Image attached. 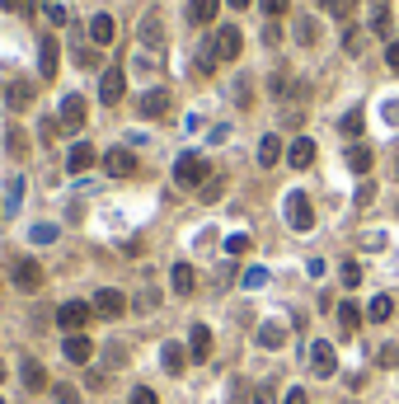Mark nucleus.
Wrapping results in <instances>:
<instances>
[{"label":"nucleus","instance_id":"f257e3e1","mask_svg":"<svg viewBox=\"0 0 399 404\" xmlns=\"http://www.w3.org/2000/svg\"><path fill=\"white\" fill-rule=\"evenodd\" d=\"M282 212H287V226H292V231H310V226H315V207H310V198L301 188H292V193L282 198Z\"/></svg>","mask_w":399,"mask_h":404},{"label":"nucleus","instance_id":"f03ea898","mask_svg":"<svg viewBox=\"0 0 399 404\" xmlns=\"http://www.w3.org/2000/svg\"><path fill=\"white\" fill-rule=\"evenodd\" d=\"M174 184H179V188H198V184H207V160H202L198 151H184V156L174 160Z\"/></svg>","mask_w":399,"mask_h":404},{"label":"nucleus","instance_id":"7ed1b4c3","mask_svg":"<svg viewBox=\"0 0 399 404\" xmlns=\"http://www.w3.org/2000/svg\"><path fill=\"white\" fill-rule=\"evenodd\" d=\"M212 47H216V62H235V57L245 52V33L235 29V24H221L216 38H212Z\"/></svg>","mask_w":399,"mask_h":404},{"label":"nucleus","instance_id":"20e7f679","mask_svg":"<svg viewBox=\"0 0 399 404\" xmlns=\"http://www.w3.org/2000/svg\"><path fill=\"white\" fill-rule=\"evenodd\" d=\"M10 278H15L19 292H38V287H43V264H38V259H15V264H10Z\"/></svg>","mask_w":399,"mask_h":404},{"label":"nucleus","instance_id":"39448f33","mask_svg":"<svg viewBox=\"0 0 399 404\" xmlns=\"http://www.w3.org/2000/svg\"><path fill=\"white\" fill-rule=\"evenodd\" d=\"M137 38H141V47H146V52H160V47H165V19H160V10L141 15V24H137Z\"/></svg>","mask_w":399,"mask_h":404},{"label":"nucleus","instance_id":"423d86ee","mask_svg":"<svg viewBox=\"0 0 399 404\" xmlns=\"http://www.w3.org/2000/svg\"><path fill=\"white\" fill-rule=\"evenodd\" d=\"M123 94H127V76L118 71V66H108L104 76H99V104H123Z\"/></svg>","mask_w":399,"mask_h":404},{"label":"nucleus","instance_id":"0eeeda50","mask_svg":"<svg viewBox=\"0 0 399 404\" xmlns=\"http://www.w3.org/2000/svg\"><path fill=\"white\" fill-rule=\"evenodd\" d=\"M310 367H315V376H338V353H334L329 339L310 343Z\"/></svg>","mask_w":399,"mask_h":404},{"label":"nucleus","instance_id":"6e6552de","mask_svg":"<svg viewBox=\"0 0 399 404\" xmlns=\"http://www.w3.org/2000/svg\"><path fill=\"white\" fill-rule=\"evenodd\" d=\"M94 311L104 315V320H118V315L127 311V296L118 292V287H99V292H94V301H90Z\"/></svg>","mask_w":399,"mask_h":404},{"label":"nucleus","instance_id":"1a4fd4ad","mask_svg":"<svg viewBox=\"0 0 399 404\" xmlns=\"http://www.w3.org/2000/svg\"><path fill=\"white\" fill-rule=\"evenodd\" d=\"M132 170H137V160H132V151H127V146L104 151V174H108V179H127Z\"/></svg>","mask_w":399,"mask_h":404},{"label":"nucleus","instance_id":"9d476101","mask_svg":"<svg viewBox=\"0 0 399 404\" xmlns=\"http://www.w3.org/2000/svg\"><path fill=\"white\" fill-rule=\"evenodd\" d=\"M90 315H94V306H90V301H66L62 311H57V325H62V329H71V334H80V325H85Z\"/></svg>","mask_w":399,"mask_h":404},{"label":"nucleus","instance_id":"9b49d317","mask_svg":"<svg viewBox=\"0 0 399 404\" xmlns=\"http://www.w3.org/2000/svg\"><path fill=\"white\" fill-rule=\"evenodd\" d=\"M80 127H85V99L66 94L62 99V132H80Z\"/></svg>","mask_w":399,"mask_h":404},{"label":"nucleus","instance_id":"f8f14e48","mask_svg":"<svg viewBox=\"0 0 399 404\" xmlns=\"http://www.w3.org/2000/svg\"><path fill=\"white\" fill-rule=\"evenodd\" d=\"M188 358H193V362H207V358H212V329H207V325H193V329H188Z\"/></svg>","mask_w":399,"mask_h":404},{"label":"nucleus","instance_id":"ddd939ff","mask_svg":"<svg viewBox=\"0 0 399 404\" xmlns=\"http://www.w3.org/2000/svg\"><path fill=\"white\" fill-rule=\"evenodd\" d=\"M287 165H292V170H310V165H315V141L296 137L292 146H287Z\"/></svg>","mask_w":399,"mask_h":404},{"label":"nucleus","instance_id":"4468645a","mask_svg":"<svg viewBox=\"0 0 399 404\" xmlns=\"http://www.w3.org/2000/svg\"><path fill=\"white\" fill-rule=\"evenodd\" d=\"M62 353H66V362H76V367H85V362L94 358V343L85 339V334H66V343H62Z\"/></svg>","mask_w":399,"mask_h":404},{"label":"nucleus","instance_id":"2eb2a0df","mask_svg":"<svg viewBox=\"0 0 399 404\" xmlns=\"http://www.w3.org/2000/svg\"><path fill=\"white\" fill-rule=\"evenodd\" d=\"M57 66H62V47H57V38H43V43H38V71L52 80Z\"/></svg>","mask_w":399,"mask_h":404},{"label":"nucleus","instance_id":"dca6fc26","mask_svg":"<svg viewBox=\"0 0 399 404\" xmlns=\"http://www.w3.org/2000/svg\"><path fill=\"white\" fill-rule=\"evenodd\" d=\"M137 109H141V118H160V113L169 109V90H165V85L146 90V94H141V104H137Z\"/></svg>","mask_w":399,"mask_h":404},{"label":"nucleus","instance_id":"f3484780","mask_svg":"<svg viewBox=\"0 0 399 404\" xmlns=\"http://www.w3.org/2000/svg\"><path fill=\"white\" fill-rule=\"evenodd\" d=\"M90 165H94V146H90V141H76V146H71V156H66V170L85 174Z\"/></svg>","mask_w":399,"mask_h":404},{"label":"nucleus","instance_id":"a211bd4d","mask_svg":"<svg viewBox=\"0 0 399 404\" xmlns=\"http://www.w3.org/2000/svg\"><path fill=\"white\" fill-rule=\"evenodd\" d=\"M169 282H174V292H179V296H193L198 273H193V264H174V268H169Z\"/></svg>","mask_w":399,"mask_h":404},{"label":"nucleus","instance_id":"6ab92c4d","mask_svg":"<svg viewBox=\"0 0 399 404\" xmlns=\"http://www.w3.org/2000/svg\"><path fill=\"white\" fill-rule=\"evenodd\" d=\"M160 362H165V372H169V376H179V372L188 367V348H184V343H165Z\"/></svg>","mask_w":399,"mask_h":404},{"label":"nucleus","instance_id":"aec40b11","mask_svg":"<svg viewBox=\"0 0 399 404\" xmlns=\"http://www.w3.org/2000/svg\"><path fill=\"white\" fill-rule=\"evenodd\" d=\"M296 43H301V47H315V43H320V24H315V15H296Z\"/></svg>","mask_w":399,"mask_h":404},{"label":"nucleus","instance_id":"412c9836","mask_svg":"<svg viewBox=\"0 0 399 404\" xmlns=\"http://www.w3.org/2000/svg\"><path fill=\"white\" fill-rule=\"evenodd\" d=\"M287 343V329L277 325V320H268V325H259V348H268V353H277Z\"/></svg>","mask_w":399,"mask_h":404},{"label":"nucleus","instance_id":"4be33fe9","mask_svg":"<svg viewBox=\"0 0 399 404\" xmlns=\"http://www.w3.org/2000/svg\"><path fill=\"white\" fill-rule=\"evenodd\" d=\"M371 33L390 38V0H371Z\"/></svg>","mask_w":399,"mask_h":404},{"label":"nucleus","instance_id":"5701e85b","mask_svg":"<svg viewBox=\"0 0 399 404\" xmlns=\"http://www.w3.org/2000/svg\"><path fill=\"white\" fill-rule=\"evenodd\" d=\"M5 104H10V109H29V104H33V85H29V80H15V85H10V90H5Z\"/></svg>","mask_w":399,"mask_h":404},{"label":"nucleus","instance_id":"b1692460","mask_svg":"<svg viewBox=\"0 0 399 404\" xmlns=\"http://www.w3.org/2000/svg\"><path fill=\"white\" fill-rule=\"evenodd\" d=\"M19 376H24V386H29V390H43V386H47L43 362H33V358H24V362H19Z\"/></svg>","mask_w":399,"mask_h":404},{"label":"nucleus","instance_id":"393cba45","mask_svg":"<svg viewBox=\"0 0 399 404\" xmlns=\"http://www.w3.org/2000/svg\"><path fill=\"white\" fill-rule=\"evenodd\" d=\"M216 10H221V0H188V19L193 24H212Z\"/></svg>","mask_w":399,"mask_h":404},{"label":"nucleus","instance_id":"a878e982","mask_svg":"<svg viewBox=\"0 0 399 404\" xmlns=\"http://www.w3.org/2000/svg\"><path fill=\"white\" fill-rule=\"evenodd\" d=\"M90 38H94V47H108V43H113V15H94V19H90Z\"/></svg>","mask_w":399,"mask_h":404},{"label":"nucleus","instance_id":"bb28decb","mask_svg":"<svg viewBox=\"0 0 399 404\" xmlns=\"http://www.w3.org/2000/svg\"><path fill=\"white\" fill-rule=\"evenodd\" d=\"M277 160H282V137L268 132V137L259 141V165H277Z\"/></svg>","mask_w":399,"mask_h":404},{"label":"nucleus","instance_id":"cd10ccee","mask_svg":"<svg viewBox=\"0 0 399 404\" xmlns=\"http://www.w3.org/2000/svg\"><path fill=\"white\" fill-rule=\"evenodd\" d=\"M390 311H395V301H390V296H371L367 320H371V325H385V320H390Z\"/></svg>","mask_w":399,"mask_h":404},{"label":"nucleus","instance_id":"c85d7f7f","mask_svg":"<svg viewBox=\"0 0 399 404\" xmlns=\"http://www.w3.org/2000/svg\"><path fill=\"white\" fill-rule=\"evenodd\" d=\"M338 325H343V334H353V329L362 325V311H357V301H338Z\"/></svg>","mask_w":399,"mask_h":404},{"label":"nucleus","instance_id":"c756f323","mask_svg":"<svg viewBox=\"0 0 399 404\" xmlns=\"http://www.w3.org/2000/svg\"><path fill=\"white\" fill-rule=\"evenodd\" d=\"M343 52H348V57H362V52H367V33L362 29H343Z\"/></svg>","mask_w":399,"mask_h":404},{"label":"nucleus","instance_id":"7c9ffc66","mask_svg":"<svg viewBox=\"0 0 399 404\" xmlns=\"http://www.w3.org/2000/svg\"><path fill=\"white\" fill-rule=\"evenodd\" d=\"M348 170L353 174H371V151L367 146H353V151H348Z\"/></svg>","mask_w":399,"mask_h":404},{"label":"nucleus","instance_id":"2f4dec72","mask_svg":"<svg viewBox=\"0 0 399 404\" xmlns=\"http://www.w3.org/2000/svg\"><path fill=\"white\" fill-rule=\"evenodd\" d=\"M29 240L33 245H52V240H57V226H52V221H38V226L29 231Z\"/></svg>","mask_w":399,"mask_h":404},{"label":"nucleus","instance_id":"473e14b6","mask_svg":"<svg viewBox=\"0 0 399 404\" xmlns=\"http://www.w3.org/2000/svg\"><path fill=\"white\" fill-rule=\"evenodd\" d=\"M5 207H10V212H19V202H24V179H10V184H5Z\"/></svg>","mask_w":399,"mask_h":404},{"label":"nucleus","instance_id":"72a5a7b5","mask_svg":"<svg viewBox=\"0 0 399 404\" xmlns=\"http://www.w3.org/2000/svg\"><path fill=\"white\" fill-rule=\"evenodd\" d=\"M249 245H254V240H249L245 231H235V235H226V254H249Z\"/></svg>","mask_w":399,"mask_h":404},{"label":"nucleus","instance_id":"f704fd0d","mask_svg":"<svg viewBox=\"0 0 399 404\" xmlns=\"http://www.w3.org/2000/svg\"><path fill=\"white\" fill-rule=\"evenodd\" d=\"M43 15H47V24H52V29H62V24H66V5L47 0V5H43Z\"/></svg>","mask_w":399,"mask_h":404},{"label":"nucleus","instance_id":"c9c22d12","mask_svg":"<svg viewBox=\"0 0 399 404\" xmlns=\"http://www.w3.org/2000/svg\"><path fill=\"white\" fill-rule=\"evenodd\" d=\"M5 146H10V156H24V151H29V137H24L19 127H10V137H5Z\"/></svg>","mask_w":399,"mask_h":404},{"label":"nucleus","instance_id":"e433bc0d","mask_svg":"<svg viewBox=\"0 0 399 404\" xmlns=\"http://www.w3.org/2000/svg\"><path fill=\"white\" fill-rule=\"evenodd\" d=\"M240 282H245L249 292H259L263 282H268V268H245V278H240Z\"/></svg>","mask_w":399,"mask_h":404},{"label":"nucleus","instance_id":"4c0bfd02","mask_svg":"<svg viewBox=\"0 0 399 404\" xmlns=\"http://www.w3.org/2000/svg\"><path fill=\"white\" fill-rule=\"evenodd\" d=\"M259 5H263V15H268V19H282L287 10H292V0H259Z\"/></svg>","mask_w":399,"mask_h":404},{"label":"nucleus","instance_id":"58836bf2","mask_svg":"<svg viewBox=\"0 0 399 404\" xmlns=\"http://www.w3.org/2000/svg\"><path fill=\"white\" fill-rule=\"evenodd\" d=\"M57 404H80V390L66 386V381H57Z\"/></svg>","mask_w":399,"mask_h":404},{"label":"nucleus","instance_id":"ea45409f","mask_svg":"<svg viewBox=\"0 0 399 404\" xmlns=\"http://www.w3.org/2000/svg\"><path fill=\"white\" fill-rule=\"evenodd\" d=\"M324 10L338 15V19H348V15H353V0H324Z\"/></svg>","mask_w":399,"mask_h":404},{"label":"nucleus","instance_id":"a19ab883","mask_svg":"<svg viewBox=\"0 0 399 404\" xmlns=\"http://www.w3.org/2000/svg\"><path fill=\"white\" fill-rule=\"evenodd\" d=\"M362 282V264H343V287H357Z\"/></svg>","mask_w":399,"mask_h":404},{"label":"nucleus","instance_id":"79ce46f5","mask_svg":"<svg viewBox=\"0 0 399 404\" xmlns=\"http://www.w3.org/2000/svg\"><path fill=\"white\" fill-rule=\"evenodd\" d=\"M132 404H160V400H155L151 386H137V390H132Z\"/></svg>","mask_w":399,"mask_h":404},{"label":"nucleus","instance_id":"37998d69","mask_svg":"<svg viewBox=\"0 0 399 404\" xmlns=\"http://www.w3.org/2000/svg\"><path fill=\"white\" fill-rule=\"evenodd\" d=\"M343 132H348V137H353V132H362V109H353L348 118H343Z\"/></svg>","mask_w":399,"mask_h":404},{"label":"nucleus","instance_id":"c03bdc74","mask_svg":"<svg viewBox=\"0 0 399 404\" xmlns=\"http://www.w3.org/2000/svg\"><path fill=\"white\" fill-rule=\"evenodd\" d=\"M282 404H310V400H306V390H301V386H292L287 395H282Z\"/></svg>","mask_w":399,"mask_h":404},{"label":"nucleus","instance_id":"a18cd8bd","mask_svg":"<svg viewBox=\"0 0 399 404\" xmlns=\"http://www.w3.org/2000/svg\"><path fill=\"white\" fill-rule=\"evenodd\" d=\"M362 249H385V235H381V231H371V235H362Z\"/></svg>","mask_w":399,"mask_h":404},{"label":"nucleus","instance_id":"49530a36","mask_svg":"<svg viewBox=\"0 0 399 404\" xmlns=\"http://www.w3.org/2000/svg\"><path fill=\"white\" fill-rule=\"evenodd\" d=\"M254 404H277V395H273V386H259V390H254Z\"/></svg>","mask_w":399,"mask_h":404},{"label":"nucleus","instance_id":"de8ad7c7","mask_svg":"<svg viewBox=\"0 0 399 404\" xmlns=\"http://www.w3.org/2000/svg\"><path fill=\"white\" fill-rule=\"evenodd\" d=\"M385 62H390V71L399 76V43H390V47H385Z\"/></svg>","mask_w":399,"mask_h":404},{"label":"nucleus","instance_id":"09e8293b","mask_svg":"<svg viewBox=\"0 0 399 404\" xmlns=\"http://www.w3.org/2000/svg\"><path fill=\"white\" fill-rule=\"evenodd\" d=\"M371 198H376V188H371V184H362V188H357V207H367Z\"/></svg>","mask_w":399,"mask_h":404},{"label":"nucleus","instance_id":"8fccbe9b","mask_svg":"<svg viewBox=\"0 0 399 404\" xmlns=\"http://www.w3.org/2000/svg\"><path fill=\"white\" fill-rule=\"evenodd\" d=\"M385 118H390V123H399V99H390V104H385Z\"/></svg>","mask_w":399,"mask_h":404},{"label":"nucleus","instance_id":"3c124183","mask_svg":"<svg viewBox=\"0 0 399 404\" xmlns=\"http://www.w3.org/2000/svg\"><path fill=\"white\" fill-rule=\"evenodd\" d=\"M0 5H5V10H24V0H0Z\"/></svg>","mask_w":399,"mask_h":404},{"label":"nucleus","instance_id":"603ef678","mask_svg":"<svg viewBox=\"0 0 399 404\" xmlns=\"http://www.w3.org/2000/svg\"><path fill=\"white\" fill-rule=\"evenodd\" d=\"M231 5H235V10H245V5H249V0H231Z\"/></svg>","mask_w":399,"mask_h":404},{"label":"nucleus","instance_id":"864d4df0","mask_svg":"<svg viewBox=\"0 0 399 404\" xmlns=\"http://www.w3.org/2000/svg\"><path fill=\"white\" fill-rule=\"evenodd\" d=\"M0 381H5V362H0Z\"/></svg>","mask_w":399,"mask_h":404},{"label":"nucleus","instance_id":"5fc2aeb1","mask_svg":"<svg viewBox=\"0 0 399 404\" xmlns=\"http://www.w3.org/2000/svg\"><path fill=\"white\" fill-rule=\"evenodd\" d=\"M395 179H399V160H395Z\"/></svg>","mask_w":399,"mask_h":404},{"label":"nucleus","instance_id":"6e6d98bb","mask_svg":"<svg viewBox=\"0 0 399 404\" xmlns=\"http://www.w3.org/2000/svg\"><path fill=\"white\" fill-rule=\"evenodd\" d=\"M0 404H5V400H0Z\"/></svg>","mask_w":399,"mask_h":404}]
</instances>
